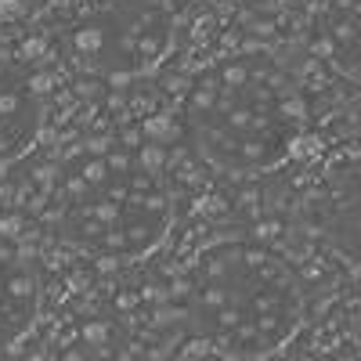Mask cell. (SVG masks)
<instances>
[{"instance_id": "cell-2", "label": "cell", "mask_w": 361, "mask_h": 361, "mask_svg": "<svg viewBox=\"0 0 361 361\" xmlns=\"http://www.w3.org/2000/svg\"><path fill=\"white\" fill-rule=\"evenodd\" d=\"M69 361H145V357L134 354L123 343H116V336L105 333V329H94V333H87L83 343L69 354Z\"/></svg>"}, {"instance_id": "cell-3", "label": "cell", "mask_w": 361, "mask_h": 361, "mask_svg": "<svg viewBox=\"0 0 361 361\" xmlns=\"http://www.w3.org/2000/svg\"><path fill=\"white\" fill-rule=\"evenodd\" d=\"M357 0H325V15L333 18V37L343 44H350V51L357 54Z\"/></svg>"}, {"instance_id": "cell-4", "label": "cell", "mask_w": 361, "mask_h": 361, "mask_svg": "<svg viewBox=\"0 0 361 361\" xmlns=\"http://www.w3.org/2000/svg\"><path fill=\"white\" fill-rule=\"evenodd\" d=\"M116 8H130V11H148V8H166L173 0H109Z\"/></svg>"}, {"instance_id": "cell-1", "label": "cell", "mask_w": 361, "mask_h": 361, "mask_svg": "<svg viewBox=\"0 0 361 361\" xmlns=\"http://www.w3.org/2000/svg\"><path fill=\"white\" fill-rule=\"evenodd\" d=\"M192 318L199 336L217 354L257 361L296 336L304 300L286 264L260 250L224 246L195 271Z\"/></svg>"}, {"instance_id": "cell-5", "label": "cell", "mask_w": 361, "mask_h": 361, "mask_svg": "<svg viewBox=\"0 0 361 361\" xmlns=\"http://www.w3.org/2000/svg\"><path fill=\"white\" fill-rule=\"evenodd\" d=\"M333 361H357V357H354V350H347V354H336Z\"/></svg>"}]
</instances>
